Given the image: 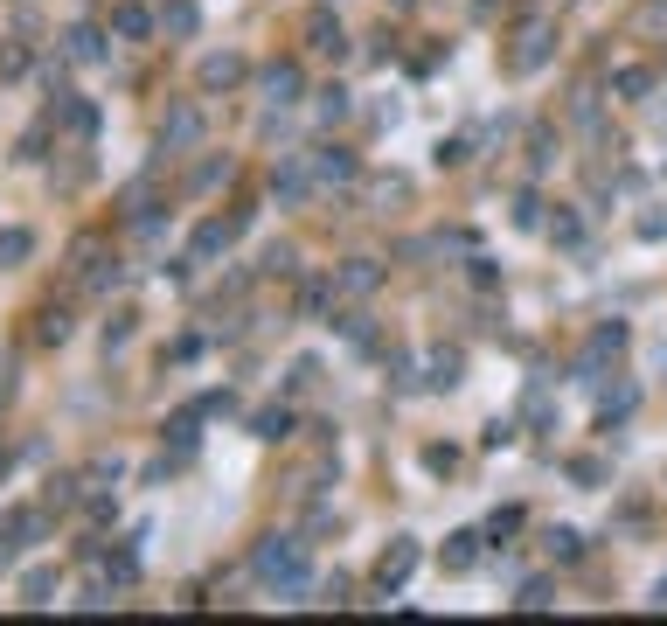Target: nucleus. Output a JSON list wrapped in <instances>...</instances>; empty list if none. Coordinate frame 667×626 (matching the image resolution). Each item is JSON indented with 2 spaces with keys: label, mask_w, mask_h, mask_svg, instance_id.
<instances>
[{
  "label": "nucleus",
  "mask_w": 667,
  "mask_h": 626,
  "mask_svg": "<svg viewBox=\"0 0 667 626\" xmlns=\"http://www.w3.org/2000/svg\"><path fill=\"white\" fill-rule=\"evenodd\" d=\"M306 188H313V181H306V174H299V167H285V174H278V181H271V195H285V202H299V195H306Z\"/></svg>",
  "instance_id": "ddd939ff"
},
{
  "label": "nucleus",
  "mask_w": 667,
  "mask_h": 626,
  "mask_svg": "<svg viewBox=\"0 0 667 626\" xmlns=\"http://www.w3.org/2000/svg\"><path fill=\"white\" fill-rule=\"evenodd\" d=\"M306 49H320V56H341V49H348V42H341V21L313 14V21H306Z\"/></svg>",
  "instance_id": "39448f33"
},
{
  "label": "nucleus",
  "mask_w": 667,
  "mask_h": 626,
  "mask_svg": "<svg viewBox=\"0 0 667 626\" xmlns=\"http://www.w3.org/2000/svg\"><path fill=\"white\" fill-rule=\"evenodd\" d=\"M160 28H167V35H195V7H188V0H174V7L160 14Z\"/></svg>",
  "instance_id": "f8f14e48"
},
{
  "label": "nucleus",
  "mask_w": 667,
  "mask_h": 626,
  "mask_svg": "<svg viewBox=\"0 0 667 626\" xmlns=\"http://www.w3.org/2000/svg\"><path fill=\"white\" fill-rule=\"evenodd\" d=\"M195 140H202V112H195V105H174V112L160 119V147L181 154V147H195Z\"/></svg>",
  "instance_id": "f03ea898"
},
{
  "label": "nucleus",
  "mask_w": 667,
  "mask_h": 626,
  "mask_svg": "<svg viewBox=\"0 0 667 626\" xmlns=\"http://www.w3.org/2000/svg\"><path fill=\"white\" fill-rule=\"evenodd\" d=\"M299 91H306L299 63H271V70H265V98H271V105H299Z\"/></svg>",
  "instance_id": "7ed1b4c3"
},
{
  "label": "nucleus",
  "mask_w": 667,
  "mask_h": 626,
  "mask_svg": "<svg viewBox=\"0 0 667 626\" xmlns=\"http://www.w3.org/2000/svg\"><path fill=\"white\" fill-rule=\"evenodd\" d=\"M146 28H153V14H146V7H112V35H126V42H139Z\"/></svg>",
  "instance_id": "6e6552de"
},
{
  "label": "nucleus",
  "mask_w": 667,
  "mask_h": 626,
  "mask_svg": "<svg viewBox=\"0 0 667 626\" xmlns=\"http://www.w3.org/2000/svg\"><path fill=\"white\" fill-rule=\"evenodd\" d=\"M285 425H292L285 411H265V418H258V439H285Z\"/></svg>",
  "instance_id": "dca6fc26"
},
{
  "label": "nucleus",
  "mask_w": 667,
  "mask_h": 626,
  "mask_svg": "<svg viewBox=\"0 0 667 626\" xmlns=\"http://www.w3.org/2000/svg\"><path fill=\"white\" fill-rule=\"evenodd\" d=\"M542 56H549V21H529L522 28V49H515V70H535Z\"/></svg>",
  "instance_id": "423d86ee"
},
{
  "label": "nucleus",
  "mask_w": 667,
  "mask_h": 626,
  "mask_svg": "<svg viewBox=\"0 0 667 626\" xmlns=\"http://www.w3.org/2000/svg\"><path fill=\"white\" fill-rule=\"evenodd\" d=\"M473 543H480V536H452V550H445V564H452V571H466V564H473V557H480V550H473Z\"/></svg>",
  "instance_id": "4468645a"
},
{
  "label": "nucleus",
  "mask_w": 667,
  "mask_h": 626,
  "mask_svg": "<svg viewBox=\"0 0 667 626\" xmlns=\"http://www.w3.org/2000/svg\"><path fill=\"white\" fill-rule=\"evenodd\" d=\"M70 56H77V63H98V56H105V42H98V28H91V21H77V28H70Z\"/></svg>",
  "instance_id": "1a4fd4ad"
},
{
  "label": "nucleus",
  "mask_w": 667,
  "mask_h": 626,
  "mask_svg": "<svg viewBox=\"0 0 667 626\" xmlns=\"http://www.w3.org/2000/svg\"><path fill=\"white\" fill-rule=\"evenodd\" d=\"M410 571H417V543H410V536H397V543L383 550V564H376V578H383V585H403Z\"/></svg>",
  "instance_id": "20e7f679"
},
{
  "label": "nucleus",
  "mask_w": 667,
  "mask_h": 626,
  "mask_svg": "<svg viewBox=\"0 0 667 626\" xmlns=\"http://www.w3.org/2000/svg\"><path fill=\"white\" fill-rule=\"evenodd\" d=\"M348 174H355V154H341V147L320 154V181H348Z\"/></svg>",
  "instance_id": "9b49d317"
},
{
  "label": "nucleus",
  "mask_w": 667,
  "mask_h": 626,
  "mask_svg": "<svg viewBox=\"0 0 667 626\" xmlns=\"http://www.w3.org/2000/svg\"><path fill=\"white\" fill-rule=\"evenodd\" d=\"M341 286H348V293H376V265H369V258H348V265H341Z\"/></svg>",
  "instance_id": "9d476101"
},
{
  "label": "nucleus",
  "mask_w": 667,
  "mask_h": 626,
  "mask_svg": "<svg viewBox=\"0 0 667 626\" xmlns=\"http://www.w3.org/2000/svg\"><path fill=\"white\" fill-rule=\"evenodd\" d=\"M654 599H661V606H667V578H661V585H654Z\"/></svg>",
  "instance_id": "f3484780"
},
{
  "label": "nucleus",
  "mask_w": 667,
  "mask_h": 626,
  "mask_svg": "<svg viewBox=\"0 0 667 626\" xmlns=\"http://www.w3.org/2000/svg\"><path fill=\"white\" fill-rule=\"evenodd\" d=\"M251 564H258V578H265V585H285V592H299V585H306V550H299L292 536H265Z\"/></svg>",
  "instance_id": "f257e3e1"
},
{
  "label": "nucleus",
  "mask_w": 667,
  "mask_h": 626,
  "mask_svg": "<svg viewBox=\"0 0 667 626\" xmlns=\"http://www.w3.org/2000/svg\"><path fill=\"white\" fill-rule=\"evenodd\" d=\"M237 77H244V56H230V49L202 63V84H209V91H216V84H237Z\"/></svg>",
  "instance_id": "0eeeda50"
},
{
  "label": "nucleus",
  "mask_w": 667,
  "mask_h": 626,
  "mask_svg": "<svg viewBox=\"0 0 667 626\" xmlns=\"http://www.w3.org/2000/svg\"><path fill=\"white\" fill-rule=\"evenodd\" d=\"M0 258L21 265V258H28V230H7V237H0Z\"/></svg>",
  "instance_id": "2eb2a0df"
}]
</instances>
